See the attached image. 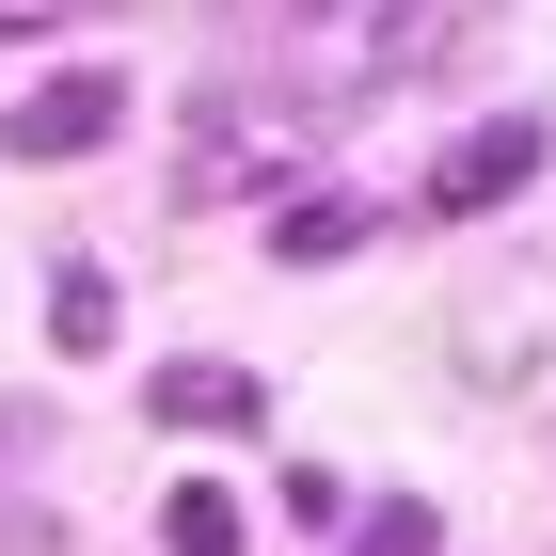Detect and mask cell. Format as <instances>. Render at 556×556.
<instances>
[{"label":"cell","mask_w":556,"mask_h":556,"mask_svg":"<svg viewBox=\"0 0 556 556\" xmlns=\"http://www.w3.org/2000/svg\"><path fill=\"white\" fill-rule=\"evenodd\" d=\"M429 33H445V0H270V16H255V64L302 96V112H334V96L397 80Z\"/></svg>","instance_id":"obj_1"},{"label":"cell","mask_w":556,"mask_h":556,"mask_svg":"<svg viewBox=\"0 0 556 556\" xmlns=\"http://www.w3.org/2000/svg\"><path fill=\"white\" fill-rule=\"evenodd\" d=\"M462 382L509 397V414H541V397H556V287H541V270H525L509 302H477V318H462Z\"/></svg>","instance_id":"obj_2"},{"label":"cell","mask_w":556,"mask_h":556,"mask_svg":"<svg viewBox=\"0 0 556 556\" xmlns=\"http://www.w3.org/2000/svg\"><path fill=\"white\" fill-rule=\"evenodd\" d=\"M112 112H128V80H112V64H64V80H33L16 112H0V143H16V160H96Z\"/></svg>","instance_id":"obj_3"},{"label":"cell","mask_w":556,"mask_h":556,"mask_svg":"<svg viewBox=\"0 0 556 556\" xmlns=\"http://www.w3.org/2000/svg\"><path fill=\"white\" fill-rule=\"evenodd\" d=\"M525 175H541V128H525V112H493V128H462L445 160H429V223H493Z\"/></svg>","instance_id":"obj_4"},{"label":"cell","mask_w":556,"mask_h":556,"mask_svg":"<svg viewBox=\"0 0 556 556\" xmlns=\"http://www.w3.org/2000/svg\"><path fill=\"white\" fill-rule=\"evenodd\" d=\"M143 414H160V429H255L270 382H255V366H160V382H143Z\"/></svg>","instance_id":"obj_5"},{"label":"cell","mask_w":556,"mask_h":556,"mask_svg":"<svg viewBox=\"0 0 556 556\" xmlns=\"http://www.w3.org/2000/svg\"><path fill=\"white\" fill-rule=\"evenodd\" d=\"M112 318H128V302H112V270H96V255L48 270V334H64V350H112Z\"/></svg>","instance_id":"obj_6"},{"label":"cell","mask_w":556,"mask_h":556,"mask_svg":"<svg viewBox=\"0 0 556 556\" xmlns=\"http://www.w3.org/2000/svg\"><path fill=\"white\" fill-rule=\"evenodd\" d=\"M160 541H175V556H239V541H255V525H239V493H223V477H175V509H160Z\"/></svg>","instance_id":"obj_7"},{"label":"cell","mask_w":556,"mask_h":556,"mask_svg":"<svg viewBox=\"0 0 556 556\" xmlns=\"http://www.w3.org/2000/svg\"><path fill=\"white\" fill-rule=\"evenodd\" d=\"M334 556H445V525H429V493H382V509H350Z\"/></svg>","instance_id":"obj_8"},{"label":"cell","mask_w":556,"mask_h":556,"mask_svg":"<svg viewBox=\"0 0 556 556\" xmlns=\"http://www.w3.org/2000/svg\"><path fill=\"white\" fill-rule=\"evenodd\" d=\"M350 239H366V207H350V191H302V207L270 223V255H287V270H318V255H350Z\"/></svg>","instance_id":"obj_9"},{"label":"cell","mask_w":556,"mask_h":556,"mask_svg":"<svg viewBox=\"0 0 556 556\" xmlns=\"http://www.w3.org/2000/svg\"><path fill=\"white\" fill-rule=\"evenodd\" d=\"M0 556H48V525H16V509H0Z\"/></svg>","instance_id":"obj_10"},{"label":"cell","mask_w":556,"mask_h":556,"mask_svg":"<svg viewBox=\"0 0 556 556\" xmlns=\"http://www.w3.org/2000/svg\"><path fill=\"white\" fill-rule=\"evenodd\" d=\"M33 16H64V0H0V33H33Z\"/></svg>","instance_id":"obj_11"}]
</instances>
